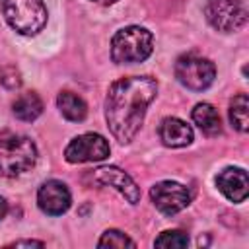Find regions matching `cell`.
<instances>
[{"label": "cell", "instance_id": "cell-1", "mask_svg": "<svg viewBox=\"0 0 249 249\" xmlns=\"http://www.w3.org/2000/svg\"><path fill=\"white\" fill-rule=\"evenodd\" d=\"M156 93L158 84L150 76H128L111 84L105 97V121L121 144H128L136 136Z\"/></svg>", "mask_w": 249, "mask_h": 249}, {"label": "cell", "instance_id": "cell-2", "mask_svg": "<svg viewBox=\"0 0 249 249\" xmlns=\"http://www.w3.org/2000/svg\"><path fill=\"white\" fill-rule=\"evenodd\" d=\"M37 161V146L31 138L10 130L0 132V175L19 177Z\"/></svg>", "mask_w": 249, "mask_h": 249}, {"label": "cell", "instance_id": "cell-3", "mask_svg": "<svg viewBox=\"0 0 249 249\" xmlns=\"http://www.w3.org/2000/svg\"><path fill=\"white\" fill-rule=\"evenodd\" d=\"M152 33L138 25L119 29L111 39V56L117 64H136L152 54Z\"/></svg>", "mask_w": 249, "mask_h": 249}, {"label": "cell", "instance_id": "cell-4", "mask_svg": "<svg viewBox=\"0 0 249 249\" xmlns=\"http://www.w3.org/2000/svg\"><path fill=\"white\" fill-rule=\"evenodd\" d=\"M8 25L19 35H37L47 25V8L43 0H0Z\"/></svg>", "mask_w": 249, "mask_h": 249}, {"label": "cell", "instance_id": "cell-5", "mask_svg": "<svg viewBox=\"0 0 249 249\" xmlns=\"http://www.w3.org/2000/svg\"><path fill=\"white\" fill-rule=\"evenodd\" d=\"M175 76L185 88H189L193 91H202L214 82L216 68L208 58L189 53V54H183L177 58Z\"/></svg>", "mask_w": 249, "mask_h": 249}, {"label": "cell", "instance_id": "cell-6", "mask_svg": "<svg viewBox=\"0 0 249 249\" xmlns=\"http://www.w3.org/2000/svg\"><path fill=\"white\" fill-rule=\"evenodd\" d=\"M204 14L208 23L224 33L237 31L247 21V8L241 0H208Z\"/></svg>", "mask_w": 249, "mask_h": 249}, {"label": "cell", "instance_id": "cell-7", "mask_svg": "<svg viewBox=\"0 0 249 249\" xmlns=\"http://www.w3.org/2000/svg\"><path fill=\"white\" fill-rule=\"evenodd\" d=\"M109 142L97 132H86L70 140L64 150L68 163H86V161H103L109 156Z\"/></svg>", "mask_w": 249, "mask_h": 249}, {"label": "cell", "instance_id": "cell-8", "mask_svg": "<svg viewBox=\"0 0 249 249\" xmlns=\"http://www.w3.org/2000/svg\"><path fill=\"white\" fill-rule=\"evenodd\" d=\"M150 198L154 202V206L165 214V216H173L177 212H181L183 208L189 206L191 202V193L187 191V187H183L181 183L175 181H161L156 183L150 191Z\"/></svg>", "mask_w": 249, "mask_h": 249}, {"label": "cell", "instance_id": "cell-9", "mask_svg": "<svg viewBox=\"0 0 249 249\" xmlns=\"http://www.w3.org/2000/svg\"><path fill=\"white\" fill-rule=\"evenodd\" d=\"M70 202H72L70 191H68V187L62 181L51 179V181H45L39 187L37 204H39V208L45 214H49V216H60V214H64L70 208Z\"/></svg>", "mask_w": 249, "mask_h": 249}, {"label": "cell", "instance_id": "cell-10", "mask_svg": "<svg viewBox=\"0 0 249 249\" xmlns=\"http://www.w3.org/2000/svg\"><path fill=\"white\" fill-rule=\"evenodd\" d=\"M93 183L99 185H109L113 189H117L130 204H136L140 200V189L138 185L132 181V177L128 173H124L123 169L115 167V165H105V167H97L91 173Z\"/></svg>", "mask_w": 249, "mask_h": 249}, {"label": "cell", "instance_id": "cell-11", "mask_svg": "<svg viewBox=\"0 0 249 249\" xmlns=\"http://www.w3.org/2000/svg\"><path fill=\"white\" fill-rule=\"evenodd\" d=\"M216 185L220 193L231 200V202H243L249 191V179L247 173L241 167H226L216 177Z\"/></svg>", "mask_w": 249, "mask_h": 249}, {"label": "cell", "instance_id": "cell-12", "mask_svg": "<svg viewBox=\"0 0 249 249\" xmlns=\"http://www.w3.org/2000/svg\"><path fill=\"white\" fill-rule=\"evenodd\" d=\"M160 140L167 148L189 146L193 142V128L177 117H167L160 124Z\"/></svg>", "mask_w": 249, "mask_h": 249}, {"label": "cell", "instance_id": "cell-13", "mask_svg": "<svg viewBox=\"0 0 249 249\" xmlns=\"http://www.w3.org/2000/svg\"><path fill=\"white\" fill-rule=\"evenodd\" d=\"M193 121L195 124L206 134V136H216L222 130L220 115L210 103H198L193 109Z\"/></svg>", "mask_w": 249, "mask_h": 249}, {"label": "cell", "instance_id": "cell-14", "mask_svg": "<svg viewBox=\"0 0 249 249\" xmlns=\"http://www.w3.org/2000/svg\"><path fill=\"white\" fill-rule=\"evenodd\" d=\"M12 111L19 121L31 123L43 113V101L35 91H25V93L16 97V101L12 105Z\"/></svg>", "mask_w": 249, "mask_h": 249}, {"label": "cell", "instance_id": "cell-15", "mask_svg": "<svg viewBox=\"0 0 249 249\" xmlns=\"http://www.w3.org/2000/svg\"><path fill=\"white\" fill-rule=\"evenodd\" d=\"M56 105H58L62 117H66V119L72 121V123H80V121H84L86 115H88V105H86V101H84L80 95L72 93V91H60L58 97H56Z\"/></svg>", "mask_w": 249, "mask_h": 249}, {"label": "cell", "instance_id": "cell-16", "mask_svg": "<svg viewBox=\"0 0 249 249\" xmlns=\"http://www.w3.org/2000/svg\"><path fill=\"white\" fill-rule=\"evenodd\" d=\"M249 101H247V95L245 93H239L231 99V105H230V121L231 124L239 130V132H247L249 128Z\"/></svg>", "mask_w": 249, "mask_h": 249}, {"label": "cell", "instance_id": "cell-17", "mask_svg": "<svg viewBox=\"0 0 249 249\" xmlns=\"http://www.w3.org/2000/svg\"><path fill=\"white\" fill-rule=\"evenodd\" d=\"M187 243H189L187 233H183V231H179V230L163 231V233L154 241L156 247H163V249H181V247H187Z\"/></svg>", "mask_w": 249, "mask_h": 249}, {"label": "cell", "instance_id": "cell-18", "mask_svg": "<svg viewBox=\"0 0 249 249\" xmlns=\"http://www.w3.org/2000/svg\"><path fill=\"white\" fill-rule=\"evenodd\" d=\"M97 245L99 247H136V243L128 237V235H124L123 231H119V230H107L103 235H101V239L97 241Z\"/></svg>", "mask_w": 249, "mask_h": 249}, {"label": "cell", "instance_id": "cell-19", "mask_svg": "<svg viewBox=\"0 0 249 249\" xmlns=\"http://www.w3.org/2000/svg\"><path fill=\"white\" fill-rule=\"evenodd\" d=\"M0 82H2L6 88L14 89V88H18V86L21 84V80H19V72H18L16 68L8 66V68H4V70L0 72Z\"/></svg>", "mask_w": 249, "mask_h": 249}, {"label": "cell", "instance_id": "cell-20", "mask_svg": "<svg viewBox=\"0 0 249 249\" xmlns=\"http://www.w3.org/2000/svg\"><path fill=\"white\" fill-rule=\"evenodd\" d=\"M10 245L12 247H43L45 243L43 241H35V239H19V241H14Z\"/></svg>", "mask_w": 249, "mask_h": 249}, {"label": "cell", "instance_id": "cell-21", "mask_svg": "<svg viewBox=\"0 0 249 249\" xmlns=\"http://www.w3.org/2000/svg\"><path fill=\"white\" fill-rule=\"evenodd\" d=\"M6 214H8V202H6V200L0 196V220H2Z\"/></svg>", "mask_w": 249, "mask_h": 249}, {"label": "cell", "instance_id": "cell-22", "mask_svg": "<svg viewBox=\"0 0 249 249\" xmlns=\"http://www.w3.org/2000/svg\"><path fill=\"white\" fill-rule=\"evenodd\" d=\"M91 2L101 4V6H111V4H115V2H119V0H91Z\"/></svg>", "mask_w": 249, "mask_h": 249}]
</instances>
